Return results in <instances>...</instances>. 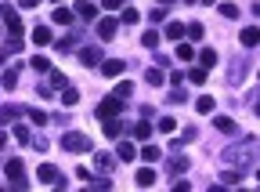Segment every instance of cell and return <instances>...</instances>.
<instances>
[{"label": "cell", "instance_id": "obj_48", "mask_svg": "<svg viewBox=\"0 0 260 192\" xmlns=\"http://www.w3.org/2000/svg\"><path fill=\"white\" fill-rule=\"evenodd\" d=\"M51 4H62V0H51Z\"/></svg>", "mask_w": 260, "mask_h": 192}, {"label": "cell", "instance_id": "obj_39", "mask_svg": "<svg viewBox=\"0 0 260 192\" xmlns=\"http://www.w3.org/2000/svg\"><path fill=\"white\" fill-rule=\"evenodd\" d=\"M134 138H141V142L152 138V127H148V123H137V127H134Z\"/></svg>", "mask_w": 260, "mask_h": 192}, {"label": "cell", "instance_id": "obj_35", "mask_svg": "<svg viewBox=\"0 0 260 192\" xmlns=\"http://www.w3.org/2000/svg\"><path fill=\"white\" fill-rule=\"evenodd\" d=\"M177 58H181V62H192V58H195V48H192V44H181V48H177Z\"/></svg>", "mask_w": 260, "mask_h": 192}, {"label": "cell", "instance_id": "obj_1", "mask_svg": "<svg viewBox=\"0 0 260 192\" xmlns=\"http://www.w3.org/2000/svg\"><path fill=\"white\" fill-rule=\"evenodd\" d=\"M224 163L235 170H249L257 163V142L253 138H242L238 145H231V149H224Z\"/></svg>", "mask_w": 260, "mask_h": 192}, {"label": "cell", "instance_id": "obj_2", "mask_svg": "<svg viewBox=\"0 0 260 192\" xmlns=\"http://www.w3.org/2000/svg\"><path fill=\"white\" fill-rule=\"evenodd\" d=\"M62 149L65 152H90L94 142H90L83 131H69V134H62Z\"/></svg>", "mask_w": 260, "mask_h": 192}, {"label": "cell", "instance_id": "obj_9", "mask_svg": "<svg viewBox=\"0 0 260 192\" xmlns=\"http://www.w3.org/2000/svg\"><path fill=\"white\" fill-rule=\"evenodd\" d=\"M238 40H242V48H257V44H260V29H257V25H246Z\"/></svg>", "mask_w": 260, "mask_h": 192}, {"label": "cell", "instance_id": "obj_37", "mask_svg": "<svg viewBox=\"0 0 260 192\" xmlns=\"http://www.w3.org/2000/svg\"><path fill=\"white\" fill-rule=\"evenodd\" d=\"M217 11L224 15V18H238V7L235 4H217Z\"/></svg>", "mask_w": 260, "mask_h": 192}, {"label": "cell", "instance_id": "obj_43", "mask_svg": "<svg viewBox=\"0 0 260 192\" xmlns=\"http://www.w3.org/2000/svg\"><path fill=\"white\" fill-rule=\"evenodd\" d=\"M127 4V0H105V7H108V11H116V7H123Z\"/></svg>", "mask_w": 260, "mask_h": 192}, {"label": "cell", "instance_id": "obj_20", "mask_svg": "<svg viewBox=\"0 0 260 192\" xmlns=\"http://www.w3.org/2000/svg\"><path fill=\"white\" fill-rule=\"evenodd\" d=\"M188 80H192V84H195V87H202V84H206V80H210V69H202V66H195V69L188 72Z\"/></svg>", "mask_w": 260, "mask_h": 192}, {"label": "cell", "instance_id": "obj_34", "mask_svg": "<svg viewBox=\"0 0 260 192\" xmlns=\"http://www.w3.org/2000/svg\"><path fill=\"white\" fill-rule=\"evenodd\" d=\"M119 131H123V123H116V116H112V120H105V138H116Z\"/></svg>", "mask_w": 260, "mask_h": 192}, {"label": "cell", "instance_id": "obj_19", "mask_svg": "<svg viewBox=\"0 0 260 192\" xmlns=\"http://www.w3.org/2000/svg\"><path fill=\"white\" fill-rule=\"evenodd\" d=\"M0 87H4V91H15V87H18V69H4V76H0Z\"/></svg>", "mask_w": 260, "mask_h": 192}, {"label": "cell", "instance_id": "obj_14", "mask_svg": "<svg viewBox=\"0 0 260 192\" xmlns=\"http://www.w3.org/2000/svg\"><path fill=\"white\" fill-rule=\"evenodd\" d=\"M242 76H246V58H238L228 72V84H242Z\"/></svg>", "mask_w": 260, "mask_h": 192}, {"label": "cell", "instance_id": "obj_41", "mask_svg": "<svg viewBox=\"0 0 260 192\" xmlns=\"http://www.w3.org/2000/svg\"><path fill=\"white\" fill-rule=\"evenodd\" d=\"M184 33H188V36H192V40H202V33H206V29H202V25H199V22H192V25H188V29H184Z\"/></svg>", "mask_w": 260, "mask_h": 192}, {"label": "cell", "instance_id": "obj_11", "mask_svg": "<svg viewBox=\"0 0 260 192\" xmlns=\"http://www.w3.org/2000/svg\"><path fill=\"white\" fill-rule=\"evenodd\" d=\"M51 25H36V29H33V44H40V48H47V44H51Z\"/></svg>", "mask_w": 260, "mask_h": 192}, {"label": "cell", "instance_id": "obj_10", "mask_svg": "<svg viewBox=\"0 0 260 192\" xmlns=\"http://www.w3.org/2000/svg\"><path fill=\"white\" fill-rule=\"evenodd\" d=\"M22 116V105H0V123H15Z\"/></svg>", "mask_w": 260, "mask_h": 192}, {"label": "cell", "instance_id": "obj_28", "mask_svg": "<svg viewBox=\"0 0 260 192\" xmlns=\"http://www.w3.org/2000/svg\"><path fill=\"white\" fill-rule=\"evenodd\" d=\"M181 36H184V25H181V22H170V25H166V40H181Z\"/></svg>", "mask_w": 260, "mask_h": 192}, {"label": "cell", "instance_id": "obj_18", "mask_svg": "<svg viewBox=\"0 0 260 192\" xmlns=\"http://www.w3.org/2000/svg\"><path fill=\"white\" fill-rule=\"evenodd\" d=\"M80 62H83V66H98V62H101V51H98V48H83V51H80Z\"/></svg>", "mask_w": 260, "mask_h": 192}, {"label": "cell", "instance_id": "obj_44", "mask_svg": "<svg viewBox=\"0 0 260 192\" xmlns=\"http://www.w3.org/2000/svg\"><path fill=\"white\" fill-rule=\"evenodd\" d=\"M18 4H22L25 11H29V7H36V4H40V0H18Z\"/></svg>", "mask_w": 260, "mask_h": 192}, {"label": "cell", "instance_id": "obj_17", "mask_svg": "<svg viewBox=\"0 0 260 192\" xmlns=\"http://www.w3.org/2000/svg\"><path fill=\"white\" fill-rule=\"evenodd\" d=\"M213 127H217L220 134H235L238 127H235V120H231V116H217V120H213Z\"/></svg>", "mask_w": 260, "mask_h": 192}, {"label": "cell", "instance_id": "obj_26", "mask_svg": "<svg viewBox=\"0 0 260 192\" xmlns=\"http://www.w3.org/2000/svg\"><path fill=\"white\" fill-rule=\"evenodd\" d=\"M130 95H134V84H130V80H119V84H116V98H123V102H127Z\"/></svg>", "mask_w": 260, "mask_h": 192}, {"label": "cell", "instance_id": "obj_27", "mask_svg": "<svg viewBox=\"0 0 260 192\" xmlns=\"http://www.w3.org/2000/svg\"><path fill=\"white\" fill-rule=\"evenodd\" d=\"M242 181V170H224L220 174V185H238Z\"/></svg>", "mask_w": 260, "mask_h": 192}, {"label": "cell", "instance_id": "obj_3", "mask_svg": "<svg viewBox=\"0 0 260 192\" xmlns=\"http://www.w3.org/2000/svg\"><path fill=\"white\" fill-rule=\"evenodd\" d=\"M4 174H7V181H11V189H25V185H29L22 160H7V163H4Z\"/></svg>", "mask_w": 260, "mask_h": 192}, {"label": "cell", "instance_id": "obj_6", "mask_svg": "<svg viewBox=\"0 0 260 192\" xmlns=\"http://www.w3.org/2000/svg\"><path fill=\"white\" fill-rule=\"evenodd\" d=\"M36 178H40V181H43V185H65V178H62V174H58V170H54V167H51V163H43V167H40V170H36Z\"/></svg>", "mask_w": 260, "mask_h": 192}, {"label": "cell", "instance_id": "obj_15", "mask_svg": "<svg viewBox=\"0 0 260 192\" xmlns=\"http://www.w3.org/2000/svg\"><path fill=\"white\" fill-rule=\"evenodd\" d=\"M94 167L101 174H108V170H112V152H94Z\"/></svg>", "mask_w": 260, "mask_h": 192}, {"label": "cell", "instance_id": "obj_36", "mask_svg": "<svg viewBox=\"0 0 260 192\" xmlns=\"http://www.w3.org/2000/svg\"><path fill=\"white\" fill-rule=\"evenodd\" d=\"M29 120L36 127H43V123H47V113H43V109H29Z\"/></svg>", "mask_w": 260, "mask_h": 192}, {"label": "cell", "instance_id": "obj_8", "mask_svg": "<svg viewBox=\"0 0 260 192\" xmlns=\"http://www.w3.org/2000/svg\"><path fill=\"white\" fill-rule=\"evenodd\" d=\"M134 185H137V189H148V185H155V170H152V167H141V170L134 174Z\"/></svg>", "mask_w": 260, "mask_h": 192}, {"label": "cell", "instance_id": "obj_29", "mask_svg": "<svg viewBox=\"0 0 260 192\" xmlns=\"http://www.w3.org/2000/svg\"><path fill=\"white\" fill-rule=\"evenodd\" d=\"M199 62H202V69H213V66H217V51H210V48H206V51L199 54Z\"/></svg>", "mask_w": 260, "mask_h": 192}, {"label": "cell", "instance_id": "obj_5", "mask_svg": "<svg viewBox=\"0 0 260 192\" xmlns=\"http://www.w3.org/2000/svg\"><path fill=\"white\" fill-rule=\"evenodd\" d=\"M0 18H4V25H7V29H11V36H22V18H18V11H15V7H0Z\"/></svg>", "mask_w": 260, "mask_h": 192}, {"label": "cell", "instance_id": "obj_42", "mask_svg": "<svg viewBox=\"0 0 260 192\" xmlns=\"http://www.w3.org/2000/svg\"><path fill=\"white\" fill-rule=\"evenodd\" d=\"M123 22H137V11H134V7H123Z\"/></svg>", "mask_w": 260, "mask_h": 192}, {"label": "cell", "instance_id": "obj_32", "mask_svg": "<svg viewBox=\"0 0 260 192\" xmlns=\"http://www.w3.org/2000/svg\"><path fill=\"white\" fill-rule=\"evenodd\" d=\"M29 66H33L36 72H51V62H47V58H43V54H36V58L29 62Z\"/></svg>", "mask_w": 260, "mask_h": 192}, {"label": "cell", "instance_id": "obj_4", "mask_svg": "<svg viewBox=\"0 0 260 192\" xmlns=\"http://www.w3.org/2000/svg\"><path fill=\"white\" fill-rule=\"evenodd\" d=\"M94 113H98V120H108V116H119V113H123V98H116V95L101 98V105L94 109Z\"/></svg>", "mask_w": 260, "mask_h": 192}, {"label": "cell", "instance_id": "obj_30", "mask_svg": "<svg viewBox=\"0 0 260 192\" xmlns=\"http://www.w3.org/2000/svg\"><path fill=\"white\" fill-rule=\"evenodd\" d=\"M141 44H145L148 51H152L155 44H159V33H155V29H145V33H141Z\"/></svg>", "mask_w": 260, "mask_h": 192}, {"label": "cell", "instance_id": "obj_23", "mask_svg": "<svg viewBox=\"0 0 260 192\" xmlns=\"http://www.w3.org/2000/svg\"><path fill=\"white\" fill-rule=\"evenodd\" d=\"M29 138H33V131L25 123H15V142H22V145H29Z\"/></svg>", "mask_w": 260, "mask_h": 192}, {"label": "cell", "instance_id": "obj_38", "mask_svg": "<svg viewBox=\"0 0 260 192\" xmlns=\"http://www.w3.org/2000/svg\"><path fill=\"white\" fill-rule=\"evenodd\" d=\"M145 80H148L152 87H159V84H163V72H159V69H148V72H145Z\"/></svg>", "mask_w": 260, "mask_h": 192}, {"label": "cell", "instance_id": "obj_16", "mask_svg": "<svg viewBox=\"0 0 260 192\" xmlns=\"http://www.w3.org/2000/svg\"><path fill=\"white\" fill-rule=\"evenodd\" d=\"M101 66V72H105V76H119V72H123V62L119 58H108V62H98Z\"/></svg>", "mask_w": 260, "mask_h": 192}, {"label": "cell", "instance_id": "obj_25", "mask_svg": "<svg viewBox=\"0 0 260 192\" xmlns=\"http://www.w3.org/2000/svg\"><path fill=\"white\" fill-rule=\"evenodd\" d=\"M195 109H199V113H202V116H206V113H213V109H217V102H213V98H210V95H202V98H199V102H195Z\"/></svg>", "mask_w": 260, "mask_h": 192}, {"label": "cell", "instance_id": "obj_13", "mask_svg": "<svg viewBox=\"0 0 260 192\" xmlns=\"http://www.w3.org/2000/svg\"><path fill=\"white\" fill-rule=\"evenodd\" d=\"M72 15H80V18H87V22H90V18H98V7L90 4V0H80V4H76V11H72Z\"/></svg>", "mask_w": 260, "mask_h": 192}, {"label": "cell", "instance_id": "obj_33", "mask_svg": "<svg viewBox=\"0 0 260 192\" xmlns=\"http://www.w3.org/2000/svg\"><path fill=\"white\" fill-rule=\"evenodd\" d=\"M159 131H163V134H173V131H177V120H173V116H163V120H159Z\"/></svg>", "mask_w": 260, "mask_h": 192}, {"label": "cell", "instance_id": "obj_31", "mask_svg": "<svg viewBox=\"0 0 260 192\" xmlns=\"http://www.w3.org/2000/svg\"><path fill=\"white\" fill-rule=\"evenodd\" d=\"M188 167H192V163L184 160V156H173V160H170V170H173V174H184Z\"/></svg>", "mask_w": 260, "mask_h": 192}, {"label": "cell", "instance_id": "obj_7", "mask_svg": "<svg viewBox=\"0 0 260 192\" xmlns=\"http://www.w3.org/2000/svg\"><path fill=\"white\" fill-rule=\"evenodd\" d=\"M116 29H119V22H116L112 15H108V18H101V22H98V36H101V40H112V36H116Z\"/></svg>", "mask_w": 260, "mask_h": 192}, {"label": "cell", "instance_id": "obj_46", "mask_svg": "<svg viewBox=\"0 0 260 192\" xmlns=\"http://www.w3.org/2000/svg\"><path fill=\"white\" fill-rule=\"evenodd\" d=\"M159 4H170V7H173V4H177V0H159Z\"/></svg>", "mask_w": 260, "mask_h": 192}, {"label": "cell", "instance_id": "obj_40", "mask_svg": "<svg viewBox=\"0 0 260 192\" xmlns=\"http://www.w3.org/2000/svg\"><path fill=\"white\" fill-rule=\"evenodd\" d=\"M51 87H69V80H65V72H51Z\"/></svg>", "mask_w": 260, "mask_h": 192}, {"label": "cell", "instance_id": "obj_24", "mask_svg": "<svg viewBox=\"0 0 260 192\" xmlns=\"http://www.w3.org/2000/svg\"><path fill=\"white\" fill-rule=\"evenodd\" d=\"M159 156H163V149H159V145H145V149H141V160H148V163H155Z\"/></svg>", "mask_w": 260, "mask_h": 192}, {"label": "cell", "instance_id": "obj_12", "mask_svg": "<svg viewBox=\"0 0 260 192\" xmlns=\"http://www.w3.org/2000/svg\"><path fill=\"white\" fill-rule=\"evenodd\" d=\"M116 156H119V160H123V163H130V160H134V156H137V145H134V142H119V149H116Z\"/></svg>", "mask_w": 260, "mask_h": 192}, {"label": "cell", "instance_id": "obj_22", "mask_svg": "<svg viewBox=\"0 0 260 192\" xmlns=\"http://www.w3.org/2000/svg\"><path fill=\"white\" fill-rule=\"evenodd\" d=\"M80 102V91L76 87H62V105H76Z\"/></svg>", "mask_w": 260, "mask_h": 192}, {"label": "cell", "instance_id": "obj_21", "mask_svg": "<svg viewBox=\"0 0 260 192\" xmlns=\"http://www.w3.org/2000/svg\"><path fill=\"white\" fill-rule=\"evenodd\" d=\"M72 18H76V15H72L69 7H58V11H54V18H51V22H54V25H72Z\"/></svg>", "mask_w": 260, "mask_h": 192}, {"label": "cell", "instance_id": "obj_47", "mask_svg": "<svg viewBox=\"0 0 260 192\" xmlns=\"http://www.w3.org/2000/svg\"><path fill=\"white\" fill-rule=\"evenodd\" d=\"M202 4H217V0H202Z\"/></svg>", "mask_w": 260, "mask_h": 192}, {"label": "cell", "instance_id": "obj_45", "mask_svg": "<svg viewBox=\"0 0 260 192\" xmlns=\"http://www.w3.org/2000/svg\"><path fill=\"white\" fill-rule=\"evenodd\" d=\"M4 145H7V134H4V131H0V149H4Z\"/></svg>", "mask_w": 260, "mask_h": 192}]
</instances>
